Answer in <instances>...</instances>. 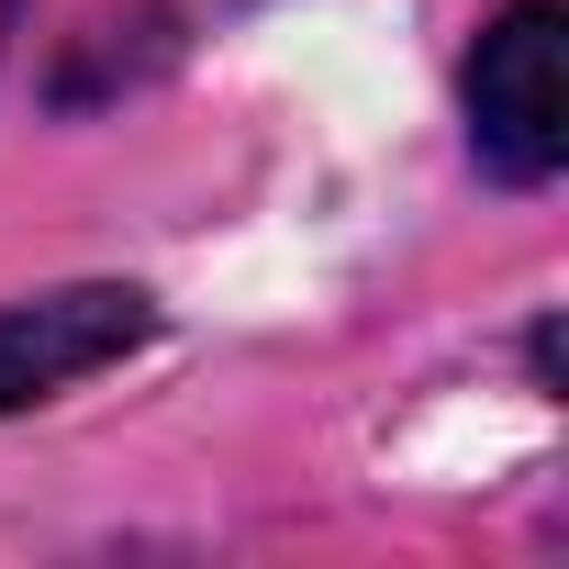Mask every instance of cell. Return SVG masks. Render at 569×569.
Masks as SVG:
<instances>
[{"label":"cell","instance_id":"cell-1","mask_svg":"<svg viewBox=\"0 0 569 569\" xmlns=\"http://www.w3.org/2000/svg\"><path fill=\"white\" fill-rule=\"evenodd\" d=\"M558 46H569L558 0H525V12H502L480 34V57H469V146L513 190H536V179L569 168V79H558Z\"/></svg>","mask_w":569,"mask_h":569},{"label":"cell","instance_id":"cell-2","mask_svg":"<svg viewBox=\"0 0 569 569\" xmlns=\"http://www.w3.org/2000/svg\"><path fill=\"white\" fill-rule=\"evenodd\" d=\"M134 336H146V291H123V279H79V291L12 302L0 313V413H23V402L112 369Z\"/></svg>","mask_w":569,"mask_h":569},{"label":"cell","instance_id":"cell-3","mask_svg":"<svg viewBox=\"0 0 569 569\" xmlns=\"http://www.w3.org/2000/svg\"><path fill=\"white\" fill-rule=\"evenodd\" d=\"M12 12H23V0H0V34H12Z\"/></svg>","mask_w":569,"mask_h":569}]
</instances>
